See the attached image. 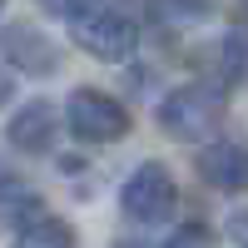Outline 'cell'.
Listing matches in <instances>:
<instances>
[{
	"mask_svg": "<svg viewBox=\"0 0 248 248\" xmlns=\"http://www.w3.org/2000/svg\"><path fill=\"white\" fill-rule=\"evenodd\" d=\"M223 114H229V90H218V85H179V90L164 94V105H159L164 134H174L184 144H203L209 134H218Z\"/></svg>",
	"mask_w": 248,
	"mask_h": 248,
	"instance_id": "1",
	"label": "cell"
},
{
	"mask_svg": "<svg viewBox=\"0 0 248 248\" xmlns=\"http://www.w3.org/2000/svg\"><path fill=\"white\" fill-rule=\"evenodd\" d=\"M119 209H124L129 223H139V229H159V223H169L179 214V184H174V174L164 169L159 159H144L139 169L124 179Z\"/></svg>",
	"mask_w": 248,
	"mask_h": 248,
	"instance_id": "2",
	"label": "cell"
},
{
	"mask_svg": "<svg viewBox=\"0 0 248 248\" xmlns=\"http://www.w3.org/2000/svg\"><path fill=\"white\" fill-rule=\"evenodd\" d=\"M65 124H70V134L79 144H119L129 134V109L105 90L79 85L70 94V105H65Z\"/></svg>",
	"mask_w": 248,
	"mask_h": 248,
	"instance_id": "3",
	"label": "cell"
},
{
	"mask_svg": "<svg viewBox=\"0 0 248 248\" xmlns=\"http://www.w3.org/2000/svg\"><path fill=\"white\" fill-rule=\"evenodd\" d=\"M70 35H75V45L85 55L105 60V65H124V60L139 50V25L129 15H119V10H105V5L90 10L85 20H75Z\"/></svg>",
	"mask_w": 248,
	"mask_h": 248,
	"instance_id": "4",
	"label": "cell"
},
{
	"mask_svg": "<svg viewBox=\"0 0 248 248\" xmlns=\"http://www.w3.org/2000/svg\"><path fill=\"white\" fill-rule=\"evenodd\" d=\"M0 55H5L10 70L30 75V79H45V75L60 70V45L40 25H30V20H15V25L0 30Z\"/></svg>",
	"mask_w": 248,
	"mask_h": 248,
	"instance_id": "5",
	"label": "cell"
},
{
	"mask_svg": "<svg viewBox=\"0 0 248 248\" xmlns=\"http://www.w3.org/2000/svg\"><path fill=\"white\" fill-rule=\"evenodd\" d=\"M194 174L218 194H243L248 189V144L243 139H214L194 159Z\"/></svg>",
	"mask_w": 248,
	"mask_h": 248,
	"instance_id": "6",
	"label": "cell"
},
{
	"mask_svg": "<svg viewBox=\"0 0 248 248\" xmlns=\"http://www.w3.org/2000/svg\"><path fill=\"white\" fill-rule=\"evenodd\" d=\"M5 134H10V144L20 154H50L55 139H60V114H55V105H45V99H30L25 109L10 114Z\"/></svg>",
	"mask_w": 248,
	"mask_h": 248,
	"instance_id": "7",
	"label": "cell"
},
{
	"mask_svg": "<svg viewBox=\"0 0 248 248\" xmlns=\"http://www.w3.org/2000/svg\"><path fill=\"white\" fill-rule=\"evenodd\" d=\"M15 248H75V229L45 209H30V218H20Z\"/></svg>",
	"mask_w": 248,
	"mask_h": 248,
	"instance_id": "8",
	"label": "cell"
},
{
	"mask_svg": "<svg viewBox=\"0 0 248 248\" xmlns=\"http://www.w3.org/2000/svg\"><path fill=\"white\" fill-rule=\"evenodd\" d=\"M149 10L159 20H169V25H199L214 10V0H149Z\"/></svg>",
	"mask_w": 248,
	"mask_h": 248,
	"instance_id": "9",
	"label": "cell"
},
{
	"mask_svg": "<svg viewBox=\"0 0 248 248\" xmlns=\"http://www.w3.org/2000/svg\"><path fill=\"white\" fill-rule=\"evenodd\" d=\"M40 5H45L50 15H60V20H70V25H75V20H85L90 10H99V0H40Z\"/></svg>",
	"mask_w": 248,
	"mask_h": 248,
	"instance_id": "10",
	"label": "cell"
},
{
	"mask_svg": "<svg viewBox=\"0 0 248 248\" xmlns=\"http://www.w3.org/2000/svg\"><path fill=\"white\" fill-rule=\"evenodd\" d=\"M5 199H20V203H25V199H30V189H25V184H20V179L5 169V164H0V203H5Z\"/></svg>",
	"mask_w": 248,
	"mask_h": 248,
	"instance_id": "11",
	"label": "cell"
},
{
	"mask_svg": "<svg viewBox=\"0 0 248 248\" xmlns=\"http://www.w3.org/2000/svg\"><path fill=\"white\" fill-rule=\"evenodd\" d=\"M229 238H233V248H248V209L229 218Z\"/></svg>",
	"mask_w": 248,
	"mask_h": 248,
	"instance_id": "12",
	"label": "cell"
},
{
	"mask_svg": "<svg viewBox=\"0 0 248 248\" xmlns=\"http://www.w3.org/2000/svg\"><path fill=\"white\" fill-rule=\"evenodd\" d=\"M5 99H10V75L0 70V105H5Z\"/></svg>",
	"mask_w": 248,
	"mask_h": 248,
	"instance_id": "13",
	"label": "cell"
},
{
	"mask_svg": "<svg viewBox=\"0 0 248 248\" xmlns=\"http://www.w3.org/2000/svg\"><path fill=\"white\" fill-rule=\"evenodd\" d=\"M114 248H139V243H129V238H119V243H114Z\"/></svg>",
	"mask_w": 248,
	"mask_h": 248,
	"instance_id": "14",
	"label": "cell"
},
{
	"mask_svg": "<svg viewBox=\"0 0 248 248\" xmlns=\"http://www.w3.org/2000/svg\"><path fill=\"white\" fill-rule=\"evenodd\" d=\"M174 248H194V243H184V238H179V243H174Z\"/></svg>",
	"mask_w": 248,
	"mask_h": 248,
	"instance_id": "15",
	"label": "cell"
},
{
	"mask_svg": "<svg viewBox=\"0 0 248 248\" xmlns=\"http://www.w3.org/2000/svg\"><path fill=\"white\" fill-rule=\"evenodd\" d=\"M0 10H5V0H0Z\"/></svg>",
	"mask_w": 248,
	"mask_h": 248,
	"instance_id": "16",
	"label": "cell"
},
{
	"mask_svg": "<svg viewBox=\"0 0 248 248\" xmlns=\"http://www.w3.org/2000/svg\"><path fill=\"white\" fill-rule=\"evenodd\" d=\"M243 10H248V0H243Z\"/></svg>",
	"mask_w": 248,
	"mask_h": 248,
	"instance_id": "17",
	"label": "cell"
}]
</instances>
